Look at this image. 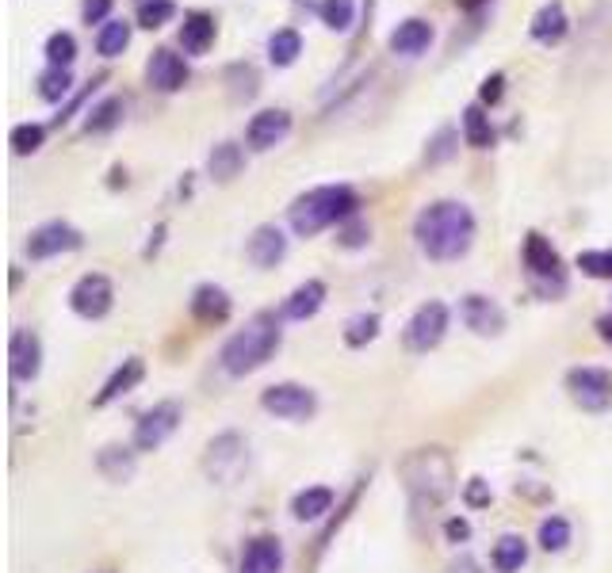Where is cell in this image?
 <instances>
[{"instance_id": "41", "label": "cell", "mask_w": 612, "mask_h": 573, "mask_svg": "<svg viewBox=\"0 0 612 573\" xmlns=\"http://www.w3.org/2000/svg\"><path fill=\"white\" fill-rule=\"evenodd\" d=\"M578 268L593 279H612V249H593L578 256Z\"/></svg>"}, {"instance_id": "12", "label": "cell", "mask_w": 612, "mask_h": 573, "mask_svg": "<svg viewBox=\"0 0 612 573\" xmlns=\"http://www.w3.org/2000/svg\"><path fill=\"white\" fill-rule=\"evenodd\" d=\"M8 367L16 382H35L43 371V340L35 337L31 329H16L8 340Z\"/></svg>"}, {"instance_id": "38", "label": "cell", "mask_w": 612, "mask_h": 573, "mask_svg": "<svg viewBox=\"0 0 612 573\" xmlns=\"http://www.w3.org/2000/svg\"><path fill=\"white\" fill-rule=\"evenodd\" d=\"M375 337H379V314H356V318H349V325H345V344H349V348H364V344Z\"/></svg>"}, {"instance_id": "16", "label": "cell", "mask_w": 612, "mask_h": 573, "mask_svg": "<svg viewBox=\"0 0 612 573\" xmlns=\"http://www.w3.org/2000/svg\"><path fill=\"white\" fill-rule=\"evenodd\" d=\"M284 570V543L276 535H257L241 554V573H280Z\"/></svg>"}, {"instance_id": "6", "label": "cell", "mask_w": 612, "mask_h": 573, "mask_svg": "<svg viewBox=\"0 0 612 573\" xmlns=\"http://www.w3.org/2000/svg\"><path fill=\"white\" fill-rule=\"evenodd\" d=\"M448 333V306L437 302V298H429V302H421L414 310V318L406 321V329H402V344L410 348V352H433L440 340Z\"/></svg>"}, {"instance_id": "9", "label": "cell", "mask_w": 612, "mask_h": 573, "mask_svg": "<svg viewBox=\"0 0 612 573\" xmlns=\"http://www.w3.org/2000/svg\"><path fill=\"white\" fill-rule=\"evenodd\" d=\"M81 245H85V234L77 226H69L62 218H50V222L31 230V237H27V256L31 260H50V256L77 253Z\"/></svg>"}, {"instance_id": "28", "label": "cell", "mask_w": 612, "mask_h": 573, "mask_svg": "<svg viewBox=\"0 0 612 573\" xmlns=\"http://www.w3.org/2000/svg\"><path fill=\"white\" fill-rule=\"evenodd\" d=\"M329 509H333V489L326 486H310L303 493H295V501H291L295 520H322Z\"/></svg>"}, {"instance_id": "20", "label": "cell", "mask_w": 612, "mask_h": 573, "mask_svg": "<svg viewBox=\"0 0 612 573\" xmlns=\"http://www.w3.org/2000/svg\"><path fill=\"white\" fill-rule=\"evenodd\" d=\"M528 31H532V39L536 43H563V35L570 31V20H567V8H563V0H547L544 8L532 16L528 23Z\"/></svg>"}, {"instance_id": "40", "label": "cell", "mask_w": 612, "mask_h": 573, "mask_svg": "<svg viewBox=\"0 0 612 573\" xmlns=\"http://www.w3.org/2000/svg\"><path fill=\"white\" fill-rule=\"evenodd\" d=\"M456 130L452 127H440L437 134H433V142H429V149H425V165H444L452 153H456Z\"/></svg>"}, {"instance_id": "30", "label": "cell", "mask_w": 612, "mask_h": 573, "mask_svg": "<svg viewBox=\"0 0 612 573\" xmlns=\"http://www.w3.org/2000/svg\"><path fill=\"white\" fill-rule=\"evenodd\" d=\"M299 54H303V35H299L295 27H280V31L268 39V62L280 65V69L299 62Z\"/></svg>"}, {"instance_id": "13", "label": "cell", "mask_w": 612, "mask_h": 573, "mask_svg": "<svg viewBox=\"0 0 612 573\" xmlns=\"http://www.w3.org/2000/svg\"><path fill=\"white\" fill-rule=\"evenodd\" d=\"M287 134H291V115H287L284 107H268V111H257L253 119H249V127H245V142L249 149H264L280 146Z\"/></svg>"}, {"instance_id": "19", "label": "cell", "mask_w": 612, "mask_h": 573, "mask_svg": "<svg viewBox=\"0 0 612 573\" xmlns=\"http://www.w3.org/2000/svg\"><path fill=\"white\" fill-rule=\"evenodd\" d=\"M215 35H219V27H215V16L211 12H188L184 23H180V46H184V54H207L211 46H215Z\"/></svg>"}, {"instance_id": "4", "label": "cell", "mask_w": 612, "mask_h": 573, "mask_svg": "<svg viewBox=\"0 0 612 573\" xmlns=\"http://www.w3.org/2000/svg\"><path fill=\"white\" fill-rule=\"evenodd\" d=\"M440 459H444V451L425 447V451H417V455H410V459L402 463V474H406L410 493L421 497V493L429 489V505H437V501H444V497L452 493V463L440 467Z\"/></svg>"}, {"instance_id": "43", "label": "cell", "mask_w": 612, "mask_h": 573, "mask_svg": "<svg viewBox=\"0 0 612 573\" xmlns=\"http://www.w3.org/2000/svg\"><path fill=\"white\" fill-rule=\"evenodd\" d=\"M502 96H505V73H490V77L482 81V88H479V104L494 107Z\"/></svg>"}, {"instance_id": "42", "label": "cell", "mask_w": 612, "mask_h": 573, "mask_svg": "<svg viewBox=\"0 0 612 573\" xmlns=\"http://www.w3.org/2000/svg\"><path fill=\"white\" fill-rule=\"evenodd\" d=\"M368 237H372V226L360 218V214H352L349 222L341 226V234H337V241L345 245V249H360V245H368Z\"/></svg>"}, {"instance_id": "24", "label": "cell", "mask_w": 612, "mask_h": 573, "mask_svg": "<svg viewBox=\"0 0 612 573\" xmlns=\"http://www.w3.org/2000/svg\"><path fill=\"white\" fill-rule=\"evenodd\" d=\"M322 302H326V283H322V279H306V283H299V287L291 291V298L284 302V318H291V321L314 318V314L322 310Z\"/></svg>"}, {"instance_id": "37", "label": "cell", "mask_w": 612, "mask_h": 573, "mask_svg": "<svg viewBox=\"0 0 612 573\" xmlns=\"http://www.w3.org/2000/svg\"><path fill=\"white\" fill-rule=\"evenodd\" d=\"M173 16H176L173 0H142V4H138V27H146V31L165 27Z\"/></svg>"}, {"instance_id": "1", "label": "cell", "mask_w": 612, "mask_h": 573, "mask_svg": "<svg viewBox=\"0 0 612 573\" xmlns=\"http://www.w3.org/2000/svg\"><path fill=\"white\" fill-rule=\"evenodd\" d=\"M414 237L417 249L429 260H440V264L459 260L475 245V214L459 199H437V203H429L425 211L417 214Z\"/></svg>"}, {"instance_id": "35", "label": "cell", "mask_w": 612, "mask_h": 573, "mask_svg": "<svg viewBox=\"0 0 612 573\" xmlns=\"http://www.w3.org/2000/svg\"><path fill=\"white\" fill-rule=\"evenodd\" d=\"M46 62L58 65V69H69V65L77 62V39L69 31H54L46 39Z\"/></svg>"}, {"instance_id": "10", "label": "cell", "mask_w": 612, "mask_h": 573, "mask_svg": "<svg viewBox=\"0 0 612 573\" xmlns=\"http://www.w3.org/2000/svg\"><path fill=\"white\" fill-rule=\"evenodd\" d=\"M69 306H73V314H81L88 321H100L111 314V306H115V287H111L108 276H100V272H88L73 283V291H69Z\"/></svg>"}, {"instance_id": "29", "label": "cell", "mask_w": 612, "mask_h": 573, "mask_svg": "<svg viewBox=\"0 0 612 573\" xmlns=\"http://www.w3.org/2000/svg\"><path fill=\"white\" fill-rule=\"evenodd\" d=\"M490 562H494V570L498 573H517L528 562V543L521 535H502V539L494 543Z\"/></svg>"}, {"instance_id": "26", "label": "cell", "mask_w": 612, "mask_h": 573, "mask_svg": "<svg viewBox=\"0 0 612 573\" xmlns=\"http://www.w3.org/2000/svg\"><path fill=\"white\" fill-rule=\"evenodd\" d=\"M463 142L471 149H490L494 146V127H490V115L482 104L463 107Z\"/></svg>"}, {"instance_id": "21", "label": "cell", "mask_w": 612, "mask_h": 573, "mask_svg": "<svg viewBox=\"0 0 612 573\" xmlns=\"http://www.w3.org/2000/svg\"><path fill=\"white\" fill-rule=\"evenodd\" d=\"M230 295L215 287V283H203L192 291V318L203 321V325H222V321L230 318Z\"/></svg>"}, {"instance_id": "2", "label": "cell", "mask_w": 612, "mask_h": 573, "mask_svg": "<svg viewBox=\"0 0 612 573\" xmlns=\"http://www.w3.org/2000/svg\"><path fill=\"white\" fill-rule=\"evenodd\" d=\"M280 340H284L280 318H276L272 310H257L253 318L245 321V329H238L234 337L222 344V352H219L222 371H226V375H234V379L261 371L264 363L276 356Z\"/></svg>"}, {"instance_id": "7", "label": "cell", "mask_w": 612, "mask_h": 573, "mask_svg": "<svg viewBox=\"0 0 612 573\" xmlns=\"http://www.w3.org/2000/svg\"><path fill=\"white\" fill-rule=\"evenodd\" d=\"M570 402L586 413H605L612 405V371L605 367H570L567 371Z\"/></svg>"}, {"instance_id": "22", "label": "cell", "mask_w": 612, "mask_h": 573, "mask_svg": "<svg viewBox=\"0 0 612 573\" xmlns=\"http://www.w3.org/2000/svg\"><path fill=\"white\" fill-rule=\"evenodd\" d=\"M433 43V23L429 20H402L398 27L391 31V50L394 54H402V58H417V54H425Z\"/></svg>"}, {"instance_id": "23", "label": "cell", "mask_w": 612, "mask_h": 573, "mask_svg": "<svg viewBox=\"0 0 612 573\" xmlns=\"http://www.w3.org/2000/svg\"><path fill=\"white\" fill-rule=\"evenodd\" d=\"M241 451H245L241 436H234V432L219 436L215 444L207 447V474H211V478H219V482H226V478L234 474V467L241 463Z\"/></svg>"}, {"instance_id": "31", "label": "cell", "mask_w": 612, "mask_h": 573, "mask_svg": "<svg viewBox=\"0 0 612 573\" xmlns=\"http://www.w3.org/2000/svg\"><path fill=\"white\" fill-rule=\"evenodd\" d=\"M96 467H100V474L108 482H127L134 474V451L131 447H104L100 459H96Z\"/></svg>"}, {"instance_id": "39", "label": "cell", "mask_w": 612, "mask_h": 573, "mask_svg": "<svg viewBox=\"0 0 612 573\" xmlns=\"http://www.w3.org/2000/svg\"><path fill=\"white\" fill-rule=\"evenodd\" d=\"M570 543V524L563 520V516H547L544 524H540V547H544L547 554L563 551Z\"/></svg>"}, {"instance_id": "32", "label": "cell", "mask_w": 612, "mask_h": 573, "mask_svg": "<svg viewBox=\"0 0 612 573\" xmlns=\"http://www.w3.org/2000/svg\"><path fill=\"white\" fill-rule=\"evenodd\" d=\"M127 46H131V23L127 20H108L96 31V50L104 58H119Z\"/></svg>"}, {"instance_id": "47", "label": "cell", "mask_w": 612, "mask_h": 573, "mask_svg": "<svg viewBox=\"0 0 612 573\" xmlns=\"http://www.w3.org/2000/svg\"><path fill=\"white\" fill-rule=\"evenodd\" d=\"M597 337L605 340V344H612V314H601V318H597Z\"/></svg>"}, {"instance_id": "36", "label": "cell", "mask_w": 612, "mask_h": 573, "mask_svg": "<svg viewBox=\"0 0 612 573\" xmlns=\"http://www.w3.org/2000/svg\"><path fill=\"white\" fill-rule=\"evenodd\" d=\"M8 142H12V149H16L20 157H27V153H39V149H43V142H46V127H43V123H20V127H12Z\"/></svg>"}, {"instance_id": "34", "label": "cell", "mask_w": 612, "mask_h": 573, "mask_svg": "<svg viewBox=\"0 0 612 573\" xmlns=\"http://www.w3.org/2000/svg\"><path fill=\"white\" fill-rule=\"evenodd\" d=\"M318 16L329 31H349L352 16H356V0H322L318 4Z\"/></svg>"}, {"instance_id": "25", "label": "cell", "mask_w": 612, "mask_h": 573, "mask_svg": "<svg viewBox=\"0 0 612 573\" xmlns=\"http://www.w3.org/2000/svg\"><path fill=\"white\" fill-rule=\"evenodd\" d=\"M207 169H211V176H215L219 184H230V180L241 176V169H245V153H241V146H234V142H219V146L211 149V157H207Z\"/></svg>"}, {"instance_id": "18", "label": "cell", "mask_w": 612, "mask_h": 573, "mask_svg": "<svg viewBox=\"0 0 612 573\" xmlns=\"http://www.w3.org/2000/svg\"><path fill=\"white\" fill-rule=\"evenodd\" d=\"M146 379V363H142V356H131V360H123L115 371H111V379L104 382V390L92 398V405L100 409V405H111L115 398H123V394H131L138 382Z\"/></svg>"}, {"instance_id": "5", "label": "cell", "mask_w": 612, "mask_h": 573, "mask_svg": "<svg viewBox=\"0 0 612 573\" xmlns=\"http://www.w3.org/2000/svg\"><path fill=\"white\" fill-rule=\"evenodd\" d=\"M521 256H525V268L528 276H532V283H536V291L547 298L563 295L567 291V272H563V260H559V253H555V245L547 241L544 234H525V249H521Z\"/></svg>"}, {"instance_id": "46", "label": "cell", "mask_w": 612, "mask_h": 573, "mask_svg": "<svg viewBox=\"0 0 612 573\" xmlns=\"http://www.w3.org/2000/svg\"><path fill=\"white\" fill-rule=\"evenodd\" d=\"M463 497H467V505H475V509H479V505H490V493H486V482H482V478H471Z\"/></svg>"}, {"instance_id": "33", "label": "cell", "mask_w": 612, "mask_h": 573, "mask_svg": "<svg viewBox=\"0 0 612 573\" xmlns=\"http://www.w3.org/2000/svg\"><path fill=\"white\" fill-rule=\"evenodd\" d=\"M69 88H73V73H69V69L46 65V73H39V96H43V100H50V104L66 100Z\"/></svg>"}, {"instance_id": "11", "label": "cell", "mask_w": 612, "mask_h": 573, "mask_svg": "<svg viewBox=\"0 0 612 573\" xmlns=\"http://www.w3.org/2000/svg\"><path fill=\"white\" fill-rule=\"evenodd\" d=\"M180 421H184L180 402L153 405L150 413H142V421L134 428V451H157V447L165 444L176 428H180Z\"/></svg>"}, {"instance_id": "3", "label": "cell", "mask_w": 612, "mask_h": 573, "mask_svg": "<svg viewBox=\"0 0 612 573\" xmlns=\"http://www.w3.org/2000/svg\"><path fill=\"white\" fill-rule=\"evenodd\" d=\"M360 207L356 191L349 184H326V188H314L299 195L291 203V230L299 237H314L322 234L333 222H349Z\"/></svg>"}, {"instance_id": "27", "label": "cell", "mask_w": 612, "mask_h": 573, "mask_svg": "<svg viewBox=\"0 0 612 573\" xmlns=\"http://www.w3.org/2000/svg\"><path fill=\"white\" fill-rule=\"evenodd\" d=\"M123 115H127L123 96H108V100H100V104L88 111L85 134H111V130L123 123Z\"/></svg>"}, {"instance_id": "8", "label": "cell", "mask_w": 612, "mask_h": 573, "mask_svg": "<svg viewBox=\"0 0 612 573\" xmlns=\"http://www.w3.org/2000/svg\"><path fill=\"white\" fill-rule=\"evenodd\" d=\"M261 405L280 417V421H310L318 413V398L310 386H299V382H276L261 394Z\"/></svg>"}, {"instance_id": "48", "label": "cell", "mask_w": 612, "mask_h": 573, "mask_svg": "<svg viewBox=\"0 0 612 573\" xmlns=\"http://www.w3.org/2000/svg\"><path fill=\"white\" fill-rule=\"evenodd\" d=\"M459 8H463V12H475V8H482V4H486V0H456Z\"/></svg>"}, {"instance_id": "44", "label": "cell", "mask_w": 612, "mask_h": 573, "mask_svg": "<svg viewBox=\"0 0 612 573\" xmlns=\"http://www.w3.org/2000/svg\"><path fill=\"white\" fill-rule=\"evenodd\" d=\"M108 16H111V0H85V4H81V20H85L88 27H92V23L104 27Z\"/></svg>"}, {"instance_id": "14", "label": "cell", "mask_w": 612, "mask_h": 573, "mask_svg": "<svg viewBox=\"0 0 612 573\" xmlns=\"http://www.w3.org/2000/svg\"><path fill=\"white\" fill-rule=\"evenodd\" d=\"M188 62L169 50V46H161V50H153V58L146 62V81H150L157 92H180V88L188 85Z\"/></svg>"}, {"instance_id": "17", "label": "cell", "mask_w": 612, "mask_h": 573, "mask_svg": "<svg viewBox=\"0 0 612 573\" xmlns=\"http://www.w3.org/2000/svg\"><path fill=\"white\" fill-rule=\"evenodd\" d=\"M245 256H249V264H257V268H276V264L287 256V237L280 234L276 226H257L253 237L245 241Z\"/></svg>"}, {"instance_id": "15", "label": "cell", "mask_w": 612, "mask_h": 573, "mask_svg": "<svg viewBox=\"0 0 612 573\" xmlns=\"http://www.w3.org/2000/svg\"><path fill=\"white\" fill-rule=\"evenodd\" d=\"M459 318H463V325H467L471 333H479V337H498V333L505 329V310L494 302V298H486V295L463 298Z\"/></svg>"}, {"instance_id": "45", "label": "cell", "mask_w": 612, "mask_h": 573, "mask_svg": "<svg viewBox=\"0 0 612 573\" xmlns=\"http://www.w3.org/2000/svg\"><path fill=\"white\" fill-rule=\"evenodd\" d=\"M444 535H448L452 543H467V539H471V524H467L463 516H452V520L444 524Z\"/></svg>"}]
</instances>
